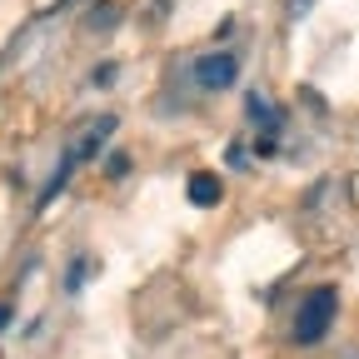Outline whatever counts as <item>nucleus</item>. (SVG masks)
<instances>
[{
  "label": "nucleus",
  "instance_id": "obj_1",
  "mask_svg": "<svg viewBox=\"0 0 359 359\" xmlns=\"http://www.w3.org/2000/svg\"><path fill=\"white\" fill-rule=\"evenodd\" d=\"M334 314H339V294L325 285V290H309L299 314H294V344H320L334 325Z\"/></svg>",
  "mask_w": 359,
  "mask_h": 359
},
{
  "label": "nucleus",
  "instance_id": "obj_2",
  "mask_svg": "<svg viewBox=\"0 0 359 359\" xmlns=\"http://www.w3.org/2000/svg\"><path fill=\"white\" fill-rule=\"evenodd\" d=\"M235 80H240V60L230 50H210V55L195 60V85L200 90H230Z\"/></svg>",
  "mask_w": 359,
  "mask_h": 359
},
{
  "label": "nucleus",
  "instance_id": "obj_3",
  "mask_svg": "<svg viewBox=\"0 0 359 359\" xmlns=\"http://www.w3.org/2000/svg\"><path fill=\"white\" fill-rule=\"evenodd\" d=\"M110 135H115V115H95V120H90V125L75 135V145L65 150V165L75 170V165H85L90 155H100V145L110 140Z\"/></svg>",
  "mask_w": 359,
  "mask_h": 359
},
{
  "label": "nucleus",
  "instance_id": "obj_4",
  "mask_svg": "<svg viewBox=\"0 0 359 359\" xmlns=\"http://www.w3.org/2000/svg\"><path fill=\"white\" fill-rule=\"evenodd\" d=\"M185 195H190V205H200V210H215V205H219V195H224V185H219V175H210V170H195V175L185 180Z\"/></svg>",
  "mask_w": 359,
  "mask_h": 359
},
{
  "label": "nucleus",
  "instance_id": "obj_5",
  "mask_svg": "<svg viewBox=\"0 0 359 359\" xmlns=\"http://www.w3.org/2000/svg\"><path fill=\"white\" fill-rule=\"evenodd\" d=\"M90 25H95V30H110V25H115V6H100V11H95V20H90Z\"/></svg>",
  "mask_w": 359,
  "mask_h": 359
},
{
  "label": "nucleus",
  "instance_id": "obj_6",
  "mask_svg": "<svg viewBox=\"0 0 359 359\" xmlns=\"http://www.w3.org/2000/svg\"><path fill=\"white\" fill-rule=\"evenodd\" d=\"M11 325V304H0V330H6Z\"/></svg>",
  "mask_w": 359,
  "mask_h": 359
}]
</instances>
